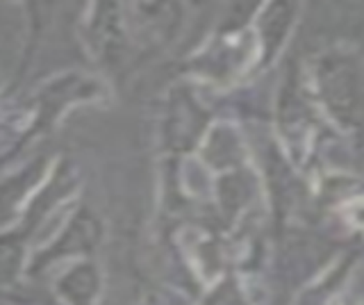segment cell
I'll list each match as a JSON object with an SVG mask.
<instances>
[{
  "label": "cell",
  "mask_w": 364,
  "mask_h": 305,
  "mask_svg": "<svg viewBox=\"0 0 364 305\" xmlns=\"http://www.w3.org/2000/svg\"><path fill=\"white\" fill-rule=\"evenodd\" d=\"M346 217L348 221H353L360 228H364V198H358L346 205Z\"/></svg>",
  "instance_id": "6da1fadb"
}]
</instances>
